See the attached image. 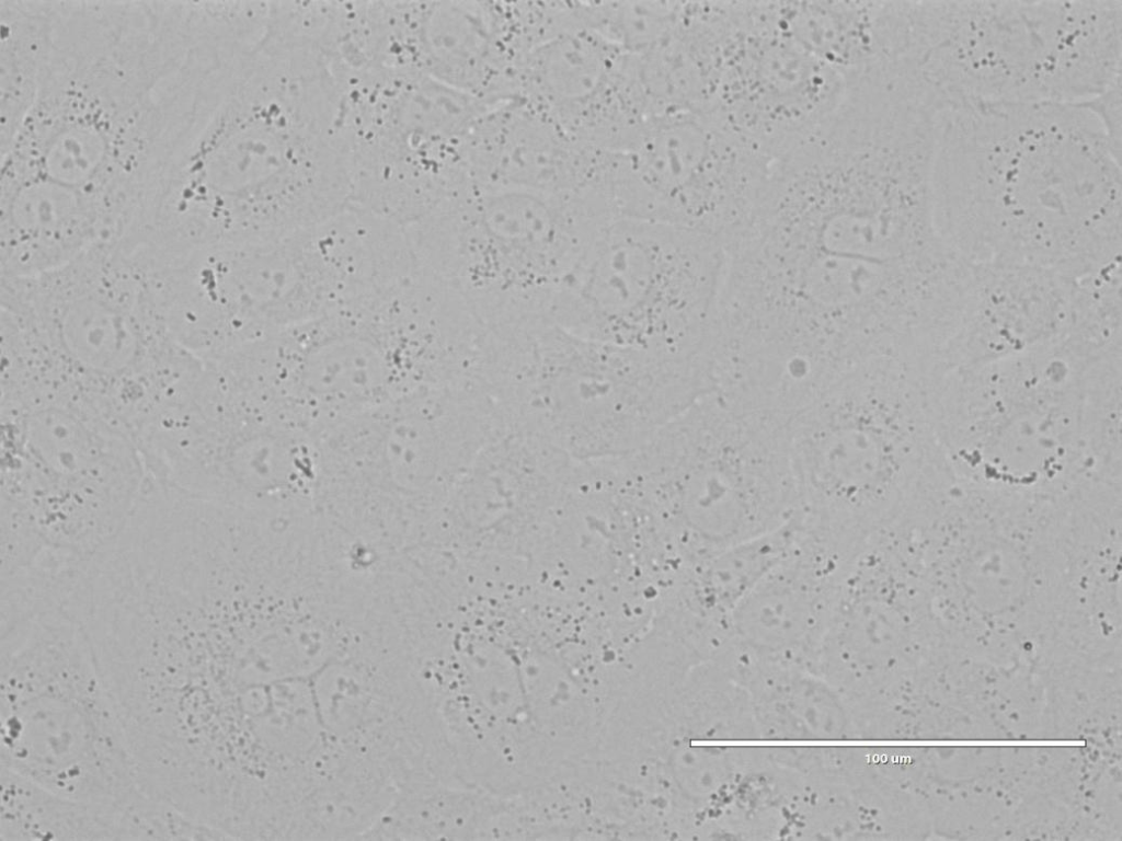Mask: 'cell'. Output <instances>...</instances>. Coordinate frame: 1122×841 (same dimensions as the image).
<instances>
[{
  "mask_svg": "<svg viewBox=\"0 0 1122 841\" xmlns=\"http://www.w3.org/2000/svg\"><path fill=\"white\" fill-rule=\"evenodd\" d=\"M50 55L1 164L105 200L128 228L153 205L256 42L232 1H53Z\"/></svg>",
  "mask_w": 1122,
  "mask_h": 841,
  "instance_id": "obj_1",
  "label": "cell"
},
{
  "mask_svg": "<svg viewBox=\"0 0 1122 841\" xmlns=\"http://www.w3.org/2000/svg\"><path fill=\"white\" fill-rule=\"evenodd\" d=\"M340 82L317 44L267 28L140 231L161 258L294 235L353 206Z\"/></svg>",
  "mask_w": 1122,
  "mask_h": 841,
  "instance_id": "obj_2",
  "label": "cell"
},
{
  "mask_svg": "<svg viewBox=\"0 0 1122 841\" xmlns=\"http://www.w3.org/2000/svg\"><path fill=\"white\" fill-rule=\"evenodd\" d=\"M1121 139L1089 103L948 111L931 184L941 240L971 263L1076 278L1121 262Z\"/></svg>",
  "mask_w": 1122,
  "mask_h": 841,
  "instance_id": "obj_3",
  "label": "cell"
},
{
  "mask_svg": "<svg viewBox=\"0 0 1122 841\" xmlns=\"http://www.w3.org/2000/svg\"><path fill=\"white\" fill-rule=\"evenodd\" d=\"M947 112L903 73L877 71L847 81L831 118L772 163L755 237L776 250L874 261L948 252L931 196Z\"/></svg>",
  "mask_w": 1122,
  "mask_h": 841,
  "instance_id": "obj_4",
  "label": "cell"
},
{
  "mask_svg": "<svg viewBox=\"0 0 1122 841\" xmlns=\"http://www.w3.org/2000/svg\"><path fill=\"white\" fill-rule=\"evenodd\" d=\"M1121 371V352L1064 336L937 376L929 408L953 477L1032 502L1122 484Z\"/></svg>",
  "mask_w": 1122,
  "mask_h": 841,
  "instance_id": "obj_5",
  "label": "cell"
},
{
  "mask_svg": "<svg viewBox=\"0 0 1122 841\" xmlns=\"http://www.w3.org/2000/svg\"><path fill=\"white\" fill-rule=\"evenodd\" d=\"M485 329L416 263L325 315L220 360L273 412L313 433L421 388L483 371Z\"/></svg>",
  "mask_w": 1122,
  "mask_h": 841,
  "instance_id": "obj_6",
  "label": "cell"
},
{
  "mask_svg": "<svg viewBox=\"0 0 1122 841\" xmlns=\"http://www.w3.org/2000/svg\"><path fill=\"white\" fill-rule=\"evenodd\" d=\"M1 387L57 385L135 439L203 361L176 341L146 270L116 244L30 277H1Z\"/></svg>",
  "mask_w": 1122,
  "mask_h": 841,
  "instance_id": "obj_7",
  "label": "cell"
},
{
  "mask_svg": "<svg viewBox=\"0 0 1122 841\" xmlns=\"http://www.w3.org/2000/svg\"><path fill=\"white\" fill-rule=\"evenodd\" d=\"M802 523L862 546L914 515L953 475L940 447L926 375L870 359L789 423Z\"/></svg>",
  "mask_w": 1122,
  "mask_h": 841,
  "instance_id": "obj_8",
  "label": "cell"
},
{
  "mask_svg": "<svg viewBox=\"0 0 1122 841\" xmlns=\"http://www.w3.org/2000/svg\"><path fill=\"white\" fill-rule=\"evenodd\" d=\"M0 414V576L81 566L149 484L136 439L62 388L1 395Z\"/></svg>",
  "mask_w": 1122,
  "mask_h": 841,
  "instance_id": "obj_9",
  "label": "cell"
},
{
  "mask_svg": "<svg viewBox=\"0 0 1122 841\" xmlns=\"http://www.w3.org/2000/svg\"><path fill=\"white\" fill-rule=\"evenodd\" d=\"M500 428L479 377L421 388L323 428L316 514L346 545L378 554L416 546Z\"/></svg>",
  "mask_w": 1122,
  "mask_h": 841,
  "instance_id": "obj_10",
  "label": "cell"
},
{
  "mask_svg": "<svg viewBox=\"0 0 1122 841\" xmlns=\"http://www.w3.org/2000/svg\"><path fill=\"white\" fill-rule=\"evenodd\" d=\"M402 228L351 207L274 242L195 252L171 272L173 327L214 359L328 314L404 272Z\"/></svg>",
  "mask_w": 1122,
  "mask_h": 841,
  "instance_id": "obj_11",
  "label": "cell"
},
{
  "mask_svg": "<svg viewBox=\"0 0 1122 841\" xmlns=\"http://www.w3.org/2000/svg\"><path fill=\"white\" fill-rule=\"evenodd\" d=\"M1 767L137 826L157 811L78 621L61 607L0 622Z\"/></svg>",
  "mask_w": 1122,
  "mask_h": 841,
  "instance_id": "obj_12",
  "label": "cell"
},
{
  "mask_svg": "<svg viewBox=\"0 0 1122 841\" xmlns=\"http://www.w3.org/2000/svg\"><path fill=\"white\" fill-rule=\"evenodd\" d=\"M485 372L514 425L580 462L632 453L712 390L701 368L550 320L488 331Z\"/></svg>",
  "mask_w": 1122,
  "mask_h": 841,
  "instance_id": "obj_13",
  "label": "cell"
},
{
  "mask_svg": "<svg viewBox=\"0 0 1122 841\" xmlns=\"http://www.w3.org/2000/svg\"><path fill=\"white\" fill-rule=\"evenodd\" d=\"M1121 27L1103 0L913 1L909 58L949 110L1087 103L1117 81Z\"/></svg>",
  "mask_w": 1122,
  "mask_h": 841,
  "instance_id": "obj_14",
  "label": "cell"
},
{
  "mask_svg": "<svg viewBox=\"0 0 1122 841\" xmlns=\"http://www.w3.org/2000/svg\"><path fill=\"white\" fill-rule=\"evenodd\" d=\"M788 427L778 416L712 391L623 457L684 565L798 516Z\"/></svg>",
  "mask_w": 1122,
  "mask_h": 841,
  "instance_id": "obj_15",
  "label": "cell"
},
{
  "mask_svg": "<svg viewBox=\"0 0 1122 841\" xmlns=\"http://www.w3.org/2000/svg\"><path fill=\"white\" fill-rule=\"evenodd\" d=\"M617 217L606 181L571 194L473 183L404 227L419 264L489 330L550 320L570 275Z\"/></svg>",
  "mask_w": 1122,
  "mask_h": 841,
  "instance_id": "obj_16",
  "label": "cell"
},
{
  "mask_svg": "<svg viewBox=\"0 0 1122 841\" xmlns=\"http://www.w3.org/2000/svg\"><path fill=\"white\" fill-rule=\"evenodd\" d=\"M726 261L718 239L616 217L594 239L550 320L577 335L699 367L711 343Z\"/></svg>",
  "mask_w": 1122,
  "mask_h": 841,
  "instance_id": "obj_17",
  "label": "cell"
},
{
  "mask_svg": "<svg viewBox=\"0 0 1122 841\" xmlns=\"http://www.w3.org/2000/svg\"><path fill=\"white\" fill-rule=\"evenodd\" d=\"M157 484L270 518L314 510L316 434L203 364L188 390L140 437Z\"/></svg>",
  "mask_w": 1122,
  "mask_h": 841,
  "instance_id": "obj_18",
  "label": "cell"
},
{
  "mask_svg": "<svg viewBox=\"0 0 1122 841\" xmlns=\"http://www.w3.org/2000/svg\"><path fill=\"white\" fill-rule=\"evenodd\" d=\"M749 290L774 336L816 371L840 377L867 360L901 358L931 313L926 270L816 251L743 254Z\"/></svg>",
  "mask_w": 1122,
  "mask_h": 841,
  "instance_id": "obj_19",
  "label": "cell"
},
{
  "mask_svg": "<svg viewBox=\"0 0 1122 841\" xmlns=\"http://www.w3.org/2000/svg\"><path fill=\"white\" fill-rule=\"evenodd\" d=\"M334 67L354 207L408 227L472 183L465 141L494 103L405 71Z\"/></svg>",
  "mask_w": 1122,
  "mask_h": 841,
  "instance_id": "obj_20",
  "label": "cell"
},
{
  "mask_svg": "<svg viewBox=\"0 0 1122 841\" xmlns=\"http://www.w3.org/2000/svg\"><path fill=\"white\" fill-rule=\"evenodd\" d=\"M772 161L711 111L649 117L612 152L607 178L617 217L690 229L724 249L749 228Z\"/></svg>",
  "mask_w": 1122,
  "mask_h": 841,
  "instance_id": "obj_21",
  "label": "cell"
},
{
  "mask_svg": "<svg viewBox=\"0 0 1122 841\" xmlns=\"http://www.w3.org/2000/svg\"><path fill=\"white\" fill-rule=\"evenodd\" d=\"M533 48L523 1H352L345 51L356 67L419 74L495 103Z\"/></svg>",
  "mask_w": 1122,
  "mask_h": 841,
  "instance_id": "obj_22",
  "label": "cell"
},
{
  "mask_svg": "<svg viewBox=\"0 0 1122 841\" xmlns=\"http://www.w3.org/2000/svg\"><path fill=\"white\" fill-rule=\"evenodd\" d=\"M572 461L536 433H502L461 473L422 544L470 563L529 562L569 485Z\"/></svg>",
  "mask_w": 1122,
  "mask_h": 841,
  "instance_id": "obj_23",
  "label": "cell"
},
{
  "mask_svg": "<svg viewBox=\"0 0 1122 841\" xmlns=\"http://www.w3.org/2000/svg\"><path fill=\"white\" fill-rule=\"evenodd\" d=\"M937 622L911 532L894 527L851 561L812 670L849 698L870 693L885 683V657Z\"/></svg>",
  "mask_w": 1122,
  "mask_h": 841,
  "instance_id": "obj_24",
  "label": "cell"
},
{
  "mask_svg": "<svg viewBox=\"0 0 1122 841\" xmlns=\"http://www.w3.org/2000/svg\"><path fill=\"white\" fill-rule=\"evenodd\" d=\"M734 20L736 30L710 111L775 162L831 118L845 96L847 80L792 41Z\"/></svg>",
  "mask_w": 1122,
  "mask_h": 841,
  "instance_id": "obj_25",
  "label": "cell"
},
{
  "mask_svg": "<svg viewBox=\"0 0 1122 841\" xmlns=\"http://www.w3.org/2000/svg\"><path fill=\"white\" fill-rule=\"evenodd\" d=\"M859 548L808 528L731 612L722 648L765 663L814 664L843 578Z\"/></svg>",
  "mask_w": 1122,
  "mask_h": 841,
  "instance_id": "obj_26",
  "label": "cell"
},
{
  "mask_svg": "<svg viewBox=\"0 0 1122 841\" xmlns=\"http://www.w3.org/2000/svg\"><path fill=\"white\" fill-rule=\"evenodd\" d=\"M512 96L610 153L625 150L646 119L632 90L628 55L585 27L565 30L526 54L513 73Z\"/></svg>",
  "mask_w": 1122,
  "mask_h": 841,
  "instance_id": "obj_27",
  "label": "cell"
},
{
  "mask_svg": "<svg viewBox=\"0 0 1122 841\" xmlns=\"http://www.w3.org/2000/svg\"><path fill=\"white\" fill-rule=\"evenodd\" d=\"M972 264L960 320L935 373L1026 354L1071 331L1081 277L1034 266Z\"/></svg>",
  "mask_w": 1122,
  "mask_h": 841,
  "instance_id": "obj_28",
  "label": "cell"
},
{
  "mask_svg": "<svg viewBox=\"0 0 1122 841\" xmlns=\"http://www.w3.org/2000/svg\"><path fill=\"white\" fill-rule=\"evenodd\" d=\"M471 182L486 191L571 194L606 178L610 152L579 140L519 97L492 104L465 141Z\"/></svg>",
  "mask_w": 1122,
  "mask_h": 841,
  "instance_id": "obj_29",
  "label": "cell"
},
{
  "mask_svg": "<svg viewBox=\"0 0 1122 841\" xmlns=\"http://www.w3.org/2000/svg\"><path fill=\"white\" fill-rule=\"evenodd\" d=\"M1 277L57 269L118 241L122 223L101 197L46 175L1 165Z\"/></svg>",
  "mask_w": 1122,
  "mask_h": 841,
  "instance_id": "obj_30",
  "label": "cell"
},
{
  "mask_svg": "<svg viewBox=\"0 0 1122 841\" xmlns=\"http://www.w3.org/2000/svg\"><path fill=\"white\" fill-rule=\"evenodd\" d=\"M729 1H684L673 30L644 53L628 55L631 84L645 118L710 111L736 30Z\"/></svg>",
  "mask_w": 1122,
  "mask_h": 841,
  "instance_id": "obj_31",
  "label": "cell"
},
{
  "mask_svg": "<svg viewBox=\"0 0 1122 841\" xmlns=\"http://www.w3.org/2000/svg\"><path fill=\"white\" fill-rule=\"evenodd\" d=\"M751 26L779 34L846 80L893 61L892 1H740Z\"/></svg>",
  "mask_w": 1122,
  "mask_h": 841,
  "instance_id": "obj_32",
  "label": "cell"
},
{
  "mask_svg": "<svg viewBox=\"0 0 1122 841\" xmlns=\"http://www.w3.org/2000/svg\"><path fill=\"white\" fill-rule=\"evenodd\" d=\"M744 687L759 740L859 739L852 705L810 668L724 653Z\"/></svg>",
  "mask_w": 1122,
  "mask_h": 841,
  "instance_id": "obj_33",
  "label": "cell"
},
{
  "mask_svg": "<svg viewBox=\"0 0 1122 841\" xmlns=\"http://www.w3.org/2000/svg\"><path fill=\"white\" fill-rule=\"evenodd\" d=\"M795 517L770 532L737 543L684 566L665 592L667 607L689 627L721 637L743 597L795 542Z\"/></svg>",
  "mask_w": 1122,
  "mask_h": 841,
  "instance_id": "obj_34",
  "label": "cell"
},
{
  "mask_svg": "<svg viewBox=\"0 0 1122 841\" xmlns=\"http://www.w3.org/2000/svg\"><path fill=\"white\" fill-rule=\"evenodd\" d=\"M502 796L447 782L401 787L362 840L491 839Z\"/></svg>",
  "mask_w": 1122,
  "mask_h": 841,
  "instance_id": "obj_35",
  "label": "cell"
},
{
  "mask_svg": "<svg viewBox=\"0 0 1122 841\" xmlns=\"http://www.w3.org/2000/svg\"><path fill=\"white\" fill-rule=\"evenodd\" d=\"M136 840L131 822L1 767L0 841Z\"/></svg>",
  "mask_w": 1122,
  "mask_h": 841,
  "instance_id": "obj_36",
  "label": "cell"
},
{
  "mask_svg": "<svg viewBox=\"0 0 1122 841\" xmlns=\"http://www.w3.org/2000/svg\"><path fill=\"white\" fill-rule=\"evenodd\" d=\"M0 149L11 143L37 100L50 55L54 5L0 0Z\"/></svg>",
  "mask_w": 1122,
  "mask_h": 841,
  "instance_id": "obj_37",
  "label": "cell"
},
{
  "mask_svg": "<svg viewBox=\"0 0 1122 841\" xmlns=\"http://www.w3.org/2000/svg\"><path fill=\"white\" fill-rule=\"evenodd\" d=\"M684 1H575L581 27L622 53L638 55L664 38L677 23Z\"/></svg>",
  "mask_w": 1122,
  "mask_h": 841,
  "instance_id": "obj_38",
  "label": "cell"
}]
</instances>
